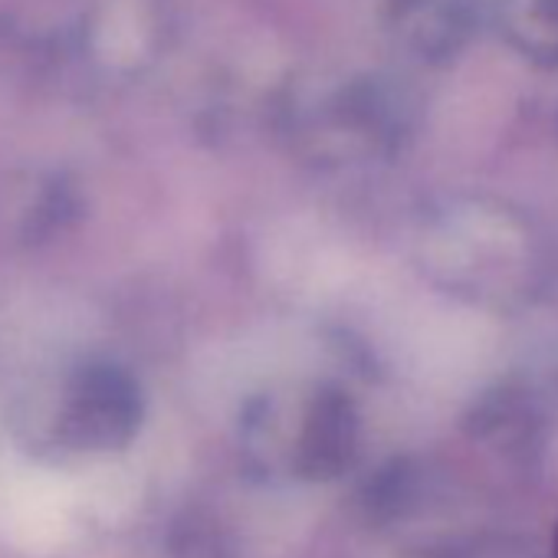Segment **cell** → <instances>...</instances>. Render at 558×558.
<instances>
[{
	"instance_id": "cell-1",
	"label": "cell",
	"mask_w": 558,
	"mask_h": 558,
	"mask_svg": "<svg viewBox=\"0 0 558 558\" xmlns=\"http://www.w3.org/2000/svg\"><path fill=\"white\" fill-rule=\"evenodd\" d=\"M496 24L525 60L558 66V0H496Z\"/></svg>"
},
{
	"instance_id": "cell-2",
	"label": "cell",
	"mask_w": 558,
	"mask_h": 558,
	"mask_svg": "<svg viewBox=\"0 0 558 558\" xmlns=\"http://www.w3.org/2000/svg\"><path fill=\"white\" fill-rule=\"evenodd\" d=\"M555 555H558V535H555Z\"/></svg>"
}]
</instances>
